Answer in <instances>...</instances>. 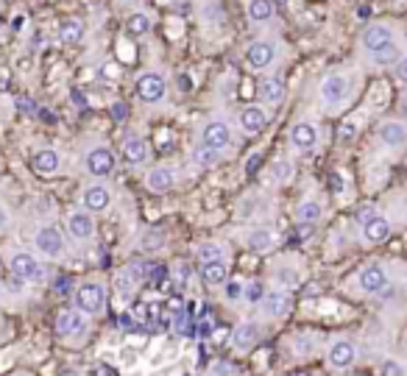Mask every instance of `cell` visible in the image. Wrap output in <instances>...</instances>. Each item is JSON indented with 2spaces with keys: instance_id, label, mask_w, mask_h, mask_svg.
<instances>
[{
  "instance_id": "cell-1",
  "label": "cell",
  "mask_w": 407,
  "mask_h": 376,
  "mask_svg": "<svg viewBox=\"0 0 407 376\" xmlns=\"http://www.w3.org/2000/svg\"><path fill=\"white\" fill-rule=\"evenodd\" d=\"M73 301H76V310H81V312L90 315V318H98V315L106 312V301H109L106 284H103V282H81V284L76 287Z\"/></svg>"
},
{
  "instance_id": "cell-2",
  "label": "cell",
  "mask_w": 407,
  "mask_h": 376,
  "mask_svg": "<svg viewBox=\"0 0 407 376\" xmlns=\"http://www.w3.org/2000/svg\"><path fill=\"white\" fill-rule=\"evenodd\" d=\"M90 326H92V318L84 315L81 310H62L56 315V335L62 340H84L90 335Z\"/></svg>"
},
{
  "instance_id": "cell-3",
  "label": "cell",
  "mask_w": 407,
  "mask_h": 376,
  "mask_svg": "<svg viewBox=\"0 0 407 376\" xmlns=\"http://www.w3.org/2000/svg\"><path fill=\"white\" fill-rule=\"evenodd\" d=\"M357 357H360V352H357L355 340H349V338H332L327 346V366L338 374L352 371L357 366Z\"/></svg>"
},
{
  "instance_id": "cell-4",
  "label": "cell",
  "mask_w": 407,
  "mask_h": 376,
  "mask_svg": "<svg viewBox=\"0 0 407 376\" xmlns=\"http://www.w3.org/2000/svg\"><path fill=\"white\" fill-rule=\"evenodd\" d=\"M8 270L20 282H42L45 279V265L31 251H14L8 259Z\"/></svg>"
},
{
  "instance_id": "cell-5",
  "label": "cell",
  "mask_w": 407,
  "mask_h": 376,
  "mask_svg": "<svg viewBox=\"0 0 407 376\" xmlns=\"http://www.w3.org/2000/svg\"><path fill=\"white\" fill-rule=\"evenodd\" d=\"M360 229H363V240L366 243H383L391 237V220L380 212H374L371 206H366L360 212Z\"/></svg>"
},
{
  "instance_id": "cell-6",
  "label": "cell",
  "mask_w": 407,
  "mask_h": 376,
  "mask_svg": "<svg viewBox=\"0 0 407 376\" xmlns=\"http://www.w3.org/2000/svg\"><path fill=\"white\" fill-rule=\"evenodd\" d=\"M259 310H262V315H265L268 321H282L285 315H290V310H293V298H290L287 290L273 287V290H268L265 298L259 301Z\"/></svg>"
},
{
  "instance_id": "cell-7",
  "label": "cell",
  "mask_w": 407,
  "mask_h": 376,
  "mask_svg": "<svg viewBox=\"0 0 407 376\" xmlns=\"http://www.w3.org/2000/svg\"><path fill=\"white\" fill-rule=\"evenodd\" d=\"M34 245L48 259H59L64 254V237L56 226H39L36 234H34Z\"/></svg>"
},
{
  "instance_id": "cell-8",
  "label": "cell",
  "mask_w": 407,
  "mask_h": 376,
  "mask_svg": "<svg viewBox=\"0 0 407 376\" xmlns=\"http://www.w3.org/2000/svg\"><path fill=\"white\" fill-rule=\"evenodd\" d=\"M262 340V324L259 321H240L231 329V346L237 352H254Z\"/></svg>"
},
{
  "instance_id": "cell-9",
  "label": "cell",
  "mask_w": 407,
  "mask_h": 376,
  "mask_svg": "<svg viewBox=\"0 0 407 376\" xmlns=\"http://www.w3.org/2000/svg\"><path fill=\"white\" fill-rule=\"evenodd\" d=\"M357 284H360V290L366 296H383L385 287H388V273H385V268L380 262H371L357 273Z\"/></svg>"
},
{
  "instance_id": "cell-10",
  "label": "cell",
  "mask_w": 407,
  "mask_h": 376,
  "mask_svg": "<svg viewBox=\"0 0 407 376\" xmlns=\"http://www.w3.org/2000/svg\"><path fill=\"white\" fill-rule=\"evenodd\" d=\"M201 145L204 148H212V151H226L231 145V126L223 123V120H209L201 131Z\"/></svg>"
},
{
  "instance_id": "cell-11",
  "label": "cell",
  "mask_w": 407,
  "mask_h": 376,
  "mask_svg": "<svg viewBox=\"0 0 407 376\" xmlns=\"http://www.w3.org/2000/svg\"><path fill=\"white\" fill-rule=\"evenodd\" d=\"M165 92H168V84L159 73H143L137 78V98L143 103H159L165 98Z\"/></svg>"
},
{
  "instance_id": "cell-12",
  "label": "cell",
  "mask_w": 407,
  "mask_h": 376,
  "mask_svg": "<svg viewBox=\"0 0 407 376\" xmlns=\"http://www.w3.org/2000/svg\"><path fill=\"white\" fill-rule=\"evenodd\" d=\"M84 165H87V173H90V176L103 179V176H109V173L115 171V154H112V148H106V145H95V148L87 154Z\"/></svg>"
},
{
  "instance_id": "cell-13",
  "label": "cell",
  "mask_w": 407,
  "mask_h": 376,
  "mask_svg": "<svg viewBox=\"0 0 407 376\" xmlns=\"http://www.w3.org/2000/svg\"><path fill=\"white\" fill-rule=\"evenodd\" d=\"M67 231H70L73 240L87 243V240L95 237V217H92L87 209H73V212L67 215Z\"/></svg>"
},
{
  "instance_id": "cell-14",
  "label": "cell",
  "mask_w": 407,
  "mask_h": 376,
  "mask_svg": "<svg viewBox=\"0 0 407 376\" xmlns=\"http://www.w3.org/2000/svg\"><path fill=\"white\" fill-rule=\"evenodd\" d=\"M349 95V78L341 75V73H332L321 81V98L327 106H341Z\"/></svg>"
},
{
  "instance_id": "cell-15",
  "label": "cell",
  "mask_w": 407,
  "mask_h": 376,
  "mask_svg": "<svg viewBox=\"0 0 407 376\" xmlns=\"http://www.w3.org/2000/svg\"><path fill=\"white\" fill-rule=\"evenodd\" d=\"M81 206L90 215L106 212L112 206V189L106 187V185H90V187H84V192H81Z\"/></svg>"
},
{
  "instance_id": "cell-16",
  "label": "cell",
  "mask_w": 407,
  "mask_h": 376,
  "mask_svg": "<svg viewBox=\"0 0 407 376\" xmlns=\"http://www.w3.org/2000/svg\"><path fill=\"white\" fill-rule=\"evenodd\" d=\"M145 187L151 189V192H157V195L171 192V189L176 187V168L173 165H157V168H151L148 176H145Z\"/></svg>"
},
{
  "instance_id": "cell-17",
  "label": "cell",
  "mask_w": 407,
  "mask_h": 376,
  "mask_svg": "<svg viewBox=\"0 0 407 376\" xmlns=\"http://www.w3.org/2000/svg\"><path fill=\"white\" fill-rule=\"evenodd\" d=\"M240 129H243L248 137L262 134V131L268 129V115H265V109L257 106V103L243 106V109H240Z\"/></svg>"
},
{
  "instance_id": "cell-18",
  "label": "cell",
  "mask_w": 407,
  "mask_h": 376,
  "mask_svg": "<svg viewBox=\"0 0 407 376\" xmlns=\"http://www.w3.org/2000/svg\"><path fill=\"white\" fill-rule=\"evenodd\" d=\"M318 129H315V123H310V120H301V123H296L293 129H290V145L296 148V151H313L315 145H318Z\"/></svg>"
},
{
  "instance_id": "cell-19",
  "label": "cell",
  "mask_w": 407,
  "mask_h": 376,
  "mask_svg": "<svg viewBox=\"0 0 407 376\" xmlns=\"http://www.w3.org/2000/svg\"><path fill=\"white\" fill-rule=\"evenodd\" d=\"M394 45V31L388 28V25H371V28H366V34H363V48L369 50V53H383L385 48H391Z\"/></svg>"
},
{
  "instance_id": "cell-20",
  "label": "cell",
  "mask_w": 407,
  "mask_h": 376,
  "mask_svg": "<svg viewBox=\"0 0 407 376\" xmlns=\"http://www.w3.org/2000/svg\"><path fill=\"white\" fill-rule=\"evenodd\" d=\"M273 59H276L273 42H254V45H248V50H245V64H248L251 70H265V67L273 64Z\"/></svg>"
},
{
  "instance_id": "cell-21",
  "label": "cell",
  "mask_w": 407,
  "mask_h": 376,
  "mask_svg": "<svg viewBox=\"0 0 407 376\" xmlns=\"http://www.w3.org/2000/svg\"><path fill=\"white\" fill-rule=\"evenodd\" d=\"M377 137L385 148H402L407 145V123L402 120H385L380 129H377Z\"/></svg>"
},
{
  "instance_id": "cell-22",
  "label": "cell",
  "mask_w": 407,
  "mask_h": 376,
  "mask_svg": "<svg viewBox=\"0 0 407 376\" xmlns=\"http://www.w3.org/2000/svg\"><path fill=\"white\" fill-rule=\"evenodd\" d=\"M120 157H123L126 165H134L137 168V165H145L151 159V148H148V143L143 137H129L123 143V148H120Z\"/></svg>"
},
{
  "instance_id": "cell-23",
  "label": "cell",
  "mask_w": 407,
  "mask_h": 376,
  "mask_svg": "<svg viewBox=\"0 0 407 376\" xmlns=\"http://www.w3.org/2000/svg\"><path fill=\"white\" fill-rule=\"evenodd\" d=\"M199 279L206 287H223L229 279V259L220 262H201L199 265Z\"/></svg>"
},
{
  "instance_id": "cell-24",
  "label": "cell",
  "mask_w": 407,
  "mask_h": 376,
  "mask_svg": "<svg viewBox=\"0 0 407 376\" xmlns=\"http://www.w3.org/2000/svg\"><path fill=\"white\" fill-rule=\"evenodd\" d=\"M276 234L271 231V229H251L248 234H245V245H248V251H254V254H268V251H273L276 248Z\"/></svg>"
},
{
  "instance_id": "cell-25",
  "label": "cell",
  "mask_w": 407,
  "mask_h": 376,
  "mask_svg": "<svg viewBox=\"0 0 407 376\" xmlns=\"http://www.w3.org/2000/svg\"><path fill=\"white\" fill-rule=\"evenodd\" d=\"M31 165H34L36 173H42V176H53V173L62 168V157H59V151H53V148H42V151L34 154Z\"/></svg>"
},
{
  "instance_id": "cell-26",
  "label": "cell",
  "mask_w": 407,
  "mask_h": 376,
  "mask_svg": "<svg viewBox=\"0 0 407 376\" xmlns=\"http://www.w3.org/2000/svg\"><path fill=\"white\" fill-rule=\"evenodd\" d=\"M285 95H287V89H285V81L282 78H265L262 84H259V101L262 103H268V106H279L282 101H285Z\"/></svg>"
},
{
  "instance_id": "cell-27",
  "label": "cell",
  "mask_w": 407,
  "mask_h": 376,
  "mask_svg": "<svg viewBox=\"0 0 407 376\" xmlns=\"http://www.w3.org/2000/svg\"><path fill=\"white\" fill-rule=\"evenodd\" d=\"M321 215H324V206H321V201H315V198H304V201L296 206V220H299V223L313 226V223L321 220Z\"/></svg>"
},
{
  "instance_id": "cell-28",
  "label": "cell",
  "mask_w": 407,
  "mask_h": 376,
  "mask_svg": "<svg viewBox=\"0 0 407 376\" xmlns=\"http://www.w3.org/2000/svg\"><path fill=\"white\" fill-rule=\"evenodd\" d=\"M137 287H140V279H137L129 268H123V270L115 276V290H117V298H120V301H129V298L137 293Z\"/></svg>"
},
{
  "instance_id": "cell-29",
  "label": "cell",
  "mask_w": 407,
  "mask_h": 376,
  "mask_svg": "<svg viewBox=\"0 0 407 376\" xmlns=\"http://www.w3.org/2000/svg\"><path fill=\"white\" fill-rule=\"evenodd\" d=\"M81 36H84V22L81 20H64L62 25H59V39L64 42V45H76V42H81Z\"/></svg>"
},
{
  "instance_id": "cell-30",
  "label": "cell",
  "mask_w": 407,
  "mask_h": 376,
  "mask_svg": "<svg viewBox=\"0 0 407 376\" xmlns=\"http://www.w3.org/2000/svg\"><path fill=\"white\" fill-rule=\"evenodd\" d=\"M273 14L271 0H248V20L251 22H268Z\"/></svg>"
},
{
  "instance_id": "cell-31",
  "label": "cell",
  "mask_w": 407,
  "mask_h": 376,
  "mask_svg": "<svg viewBox=\"0 0 407 376\" xmlns=\"http://www.w3.org/2000/svg\"><path fill=\"white\" fill-rule=\"evenodd\" d=\"M196 256H199V265L201 262H220V259H226V248L220 243H204V245H199Z\"/></svg>"
},
{
  "instance_id": "cell-32",
  "label": "cell",
  "mask_w": 407,
  "mask_h": 376,
  "mask_svg": "<svg viewBox=\"0 0 407 376\" xmlns=\"http://www.w3.org/2000/svg\"><path fill=\"white\" fill-rule=\"evenodd\" d=\"M265 282L262 279H251V282H245L243 284V301H248V304H257L259 307V301L265 298Z\"/></svg>"
},
{
  "instance_id": "cell-33",
  "label": "cell",
  "mask_w": 407,
  "mask_h": 376,
  "mask_svg": "<svg viewBox=\"0 0 407 376\" xmlns=\"http://www.w3.org/2000/svg\"><path fill=\"white\" fill-rule=\"evenodd\" d=\"M193 165L196 168H201V171H209V168H215L217 165V159H220V154L217 151H212V148H204V145H199L196 151H193Z\"/></svg>"
},
{
  "instance_id": "cell-34",
  "label": "cell",
  "mask_w": 407,
  "mask_h": 376,
  "mask_svg": "<svg viewBox=\"0 0 407 376\" xmlns=\"http://www.w3.org/2000/svg\"><path fill=\"white\" fill-rule=\"evenodd\" d=\"M126 28H129V34H134V36H143V34H148L151 31V20H148V14H131L129 17V22H126Z\"/></svg>"
},
{
  "instance_id": "cell-35",
  "label": "cell",
  "mask_w": 407,
  "mask_h": 376,
  "mask_svg": "<svg viewBox=\"0 0 407 376\" xmlns=\"http://www.w3.org/2000/svg\"><path fill=\"white\" fill-rule=\"evenodd\" d=\"M243 284L245 282H240V279H226V284H223V298L226 301H243Z\"/></svg>"
},
{
  "instance_id": "cell-36",
  "label": "cell",
  "mask_w": 407,
  "mask_h": 376,
  "mask_svg": "<svg viewBox=\"0 0 407 376\" xmlns=\"http://www.w3.org/2000/svg\"><path fill=\"white\" fill-rule=\"evenodd\" d=\"M293 179V165L287 162V159H279L276 165H273V182L276 185H287Z\"/></svg>"
},
{
  "instance_id": "cell-37",
  "label": "cell",
  "mask_w": 407,
  "mask_h": 376,
  "mask_svg": "<svg viewBox=\"0 0 407 376\" xmlns=\"http://www.w3.org/2000/svg\"><path fill=\"white\" fill-rule=\"evenodd\" d=\"M293 346H296V357H310L313 354V338L310 335H299Z\"/></svg>"
},
{
  "instance_id": "cell-38",
  "label": "cell",
  "mask_w": 407,
  "mask_h": 376,
  "mask_svg": "<svg viewBox=\"0 0 407 376\" xmlns=\"http://www.w3.org/2000/svg\"><path fill=\"white\" fill-rule=\"evenodd\" d=\"M355 137H357V123H355V120H346V123L341 126V140H343V143H352Z\"/></svg>"
},
{
  "instance_id": "cell-39",
  "label": "cell",
  "mask_w": 407,
  "mask_h": 376,
  "mask_svg": "<svg viewBox=\"0 0 407 376\" xmlns=\"http://www.w3.org/2000/svg\"><path fill=\"white\" fill-rule=\"evenodd\" d=\"M112 117H115L117 123H123V120L129 117V106H126L123 101H117V103H112Z\"/></svg>"
},
{
  "instance_id": "cell-40",
  "label": "cell",
  "mask_w": 407,
  "mask_h": 376,
  "mask_svg": "<svg viewBox=\"0 0 407 376\" xmlns=\"http://www.w3.org/2000/svg\"><path fill=\"white\" fill-rule=\"evenodd\" d=\"M383 376H405V368H402L397 360H388V363L383 366Z\"/></svg>"
},
{
  "instance_id": "cell-41",
  "label": "cell",
  "mask_w": 407,
  "mask_h": 376,
  "mask_svg": "<svg viewBox=\"0 0 407 376\" xmlns=\"http://www.w3.org/2000/svg\"><path fill=\"white\" fill-rule=\"evenodd\" d=\"M394 73H397V78H399L402 84H407V56H399V59H397Z\"/></svg>"
},
{
  "instance_id": "cell-42",
  "label": "cell",
  "mask_w": 407,
  "mask_h": 376,
  "mask_svg": "<svg viewBox=\"0 0 407 376\" xmlns=\"http://www.w3.org/2000/svg\"><path fill=\"white\" fill-rule=\"evenodd\" d=\"M374 59H377V64H388V62H397V50H394V45H391V48H385L383 53H377Z\"/></svg>"
},
{
  "instance_id": "cell-43",
  "label": "cell",
  "mask_w": 407,
  "mask_h": 376,
  "mask_svg": "<svg viewBox=\"0 0 407 376\" xmlns=\"http://www.w3.org/2000/svg\"><path fill=\"white\" fill-rule=\"evenodd\" d=\"M179 84H182V87H179L182 92H190V89H193V81H190V75H187V78L182 75V78H179Z\"/></svg>"
},
{
  "instance_id": "cell-44",
  "label": "cell",
  "mask_w": 407,
  "mask_h": 376,
  "mask_svg": "<svg viewBox=\"0 0 407 376\" xmlns=\"http://www.w3.org/2000/svg\"><path fill=\"white\" fill-rule=\"evenodd\" d=\"M8 229V212L0 206V231H6Z\"/></svg>"
},
{
  "instance_id": "cell-45",
  "label": "cell",
  "mask_w": 407,
  "mask_h": 376,
  "mask_svg": "<svg viewBox=\"0 0 407 376\" xmlns=\"http://www.w3.org/2000/svg\"><path fill=\"white\" fill-rule=\"evenodd\" d=\"M59 376H84L81 371H76V368H67V371H62Z\"/></svg>"
},
{
  "instance_id": "cell-46",
  "label": "cell",
  "mask_w": 407,
  "mask_h": 376,
  "mask_svg": "<svg viewBox=\"0 0 407 376\" xmlns=\"http://www.w3.org/2000/svg\"><path fill=\"white\" fill-rule=\"evenodd\" d=\"M22 25H25V17H22V14H20V17H14V28H22Z\"/></svg>"
},
{
  "instance_id": "cell-47",
  "label": "cell",
  "mask_w": 407,
  "mask_h": 376,
  "mask_svg": "<svg viewBox=\"0 0 407 376\" xmlns=\"http://www.w3.org/2000/svg\"><path fill=\"white\" fill-rule=\"evenodd\" d=\"M405 117H407V101H405Z\"/></svg>"
},
{
  "instance_id": "cell-48",
  "label": "cell",
  "mask_w": 407,
  "mask_h": 376,
  "mask_svg": "<svg viewBox=\"0 0 407 376\" xmlns=\"http://www.w3.org/2000/svg\"><path fill=\"white\" fill-rule=\"evenodd\" d=\"M0 28H3V17H0Z\"/></svg>"
},
{
  "instance_id": "cell-49",
  "label": "cell",
  "mask_w": 407,
  "mask_h": 376,
  "mask_svg": "<svg viewBox=\"0 0 407 376\" xmlns=\"http://www.w3.org/2000/svg\"><path fill=\"white\" fill-rule=\"evenodd\" d=\"M120 3H129V0H120Z\"/></svg>"
}]
</instances>
